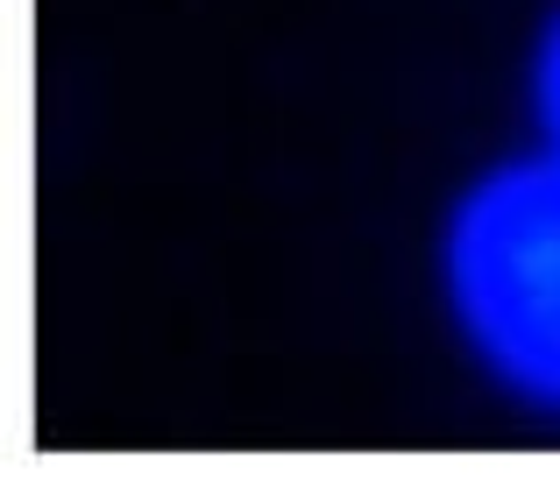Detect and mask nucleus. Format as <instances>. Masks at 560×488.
I'll return each instance as SVG.
<instances>
[{"label":"nucleus","instance_id":"nucleus-1","mask_svg":"<svg viewBox=\"0 0 560 488\" xmlns=\"http://www.w3.org/2000/svg\"><path fill=\"white\" fill-rule=\"evenodd\" d=\"M454 270L490 354L560 396V170L497 177L462 219Z\"/></svg>","mask_w":560,"mask_h":488},{"label":"nucleus","instance_id":"nucleus-2","mask_svg":"<svg viewBox=\"0 0 560 488\" xmlns=\"http://www.w3.org/2000/svg\"><path fill=\"white\" fill-rule=\"evenodd\" d=\"M547 121H553V135H560V36H553V50H547Z\"/></svg>","mask_w":560,"mask_h":488}]
</instances>
